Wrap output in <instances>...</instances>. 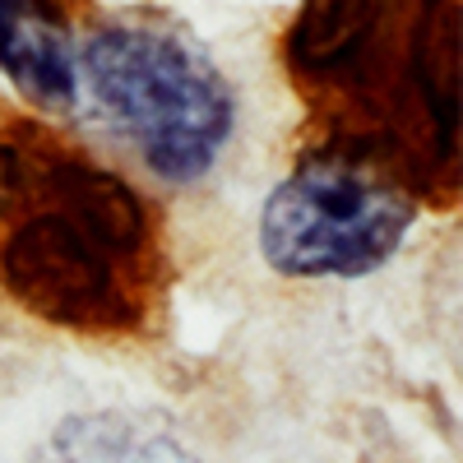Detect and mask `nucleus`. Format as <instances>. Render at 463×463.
<instances>
[{"label":"nucleus","mask_w":463,"mask_h":463,"mask_svg":"<svg viewBox=\"0 0 463 463\" xmlns=\"http://www.w3.org/2000/svg\"><path fill=\"white\" fill-rule=\"evenodd\" d=\"M417 218L412 190L371 139L311 148L269 190L260 255L288 279H362L394 260Z\"/></svg>","instance_id":"obj_3"},{"label":"nucleus","mask_w":463,"mask_h":463,"mask_svg":"<svg viewBox=\"0 0 463 463\" xmlns=\"http://www.w3.org/2000/svg\"><path fill=\"white\" fill-rule=\"evenodd\" d=\"M463 10L458 0H421L408 19L403 89L431 135L436 163L458 158V70H463Z\"/></svg>","instance_id":"obj_5"},{"label":"nucleus","mask_w":463,"mask_h":463,"mask_svg":"<svg viewBox=\"0 0 463 463\" xmlns=\"http://www.w3.org/2000/svg\"><path fill=\"white\" fill-rule=\"evenodd\" d=\"M65 463H190L172 440L139 431L126 417H80L65 421L56 440Z\"/></svg>","instance_id":"obj_7"},{"label":"nucleus","mask_w":463,"mask_h":463,"mask_svg":"<svg viewBox=\"0 0 463 463\" xmlns=\"http://www.w3.org/2000/svg\"><path fill=\"white\" fill-rule=\"evenodd\" d=\"M0 288L56 329L116 334L144 316L148 204L126 176L47 135L0 139Z\"/></svg>","instance_id":"obj_1"},{"label":"nucleus","mask_w":463,"mask_h":463,"mask_svg":"<svg viewBox=\"0 0 463 463\" xmlns=\"http://www.w3.org/2000/svg\"><path fill=\"white\" fill-rule=\"evenodd\" d=\"M80 89L102 121L135 144L139 163L172 185L209 176L237 126L222 70L176 28L107 24L74 56Z\"/></svg>","instance_id":"obj_2"},{"label":"nucleus","mask_w":463,"mask_h":463,"mask_svg":"<svg viewBox=\"0 0 463 463\" xmlns=\"http://www.w3.org/2000/svg\"><path fill=\"white\" fill-rule=\"evenodd\" d=\"M0 70L43 111L80 102V70L56 0H0Z\"/></svg>","instance_id":"obj_6"},{"label":"nucleus","mask_w":463,"mask_h":463,"mask_svg":"<svg viewBox=\"0 0 463 463\" xmlns=\"http://www.w3.org/2000/svg\"><path fill=\"white\" fill-rule=\"evenodd\" d=\"M403 56V0H306L288 33L292 80L338 98H371Z\"/></svg>","instance_id":"obj_4"}]
</instances>
